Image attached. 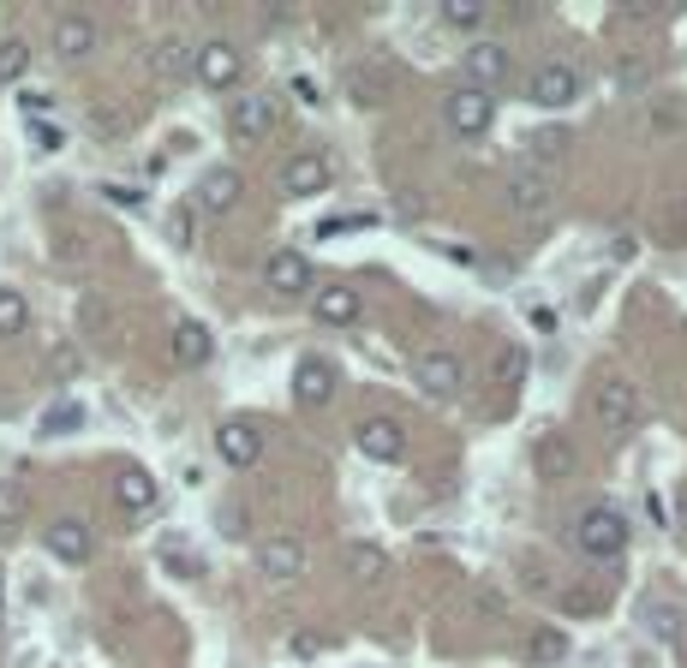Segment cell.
<instances>
[{"instance_id":"1","label":"cell","mask_w":687,"mask_h":668,"mask_svg":"<svg viewBox=\"0 0 687 668\" xmlns=\"http://www.w3.org/2000/svg\"><path fill=\"white\" fill-rule=\"evenodd\" d=\"M574 543H580V555H592V561H622V549H627V513L610 508V501H592V508L574 519Z\"/></svg>"},{"instance_id":"2","label":"cell","mask_w":687,"mask_h":668,"mask_svg":"<svg viewBox=\"0 0 687 668\" xmlns=\"http://www.w3.org/2000/svg\"><path fill=\"white\" fill-rule=\"evenodd\" d=\"M490 120H496L490 91H473V84H461V91L443 96V126L455 131V138H485Z\"/></svg>"},{"instance_id":"3","label":"cell","mask_w":687,"mask_h":668,"mask_svg":"<svg viewBox=\"0 0 687 668\" xmlns=\"http://www.w3.org/2000/svg\"><path fill=\"white\" fill-rule=\"evenodd\" d=\"M503 198H508V210H515V215L532 221V215H545V210H550L557 185H550V173H545V168H526V161H520V168H508Z\"/></svg>"},{"instance_id":"4","label":"cell","mask_w":687,"mask_h":668,"mask_svg":"<svg viewBox=\"0 0 687 668\" xmlns=\"http://www.w3.org/2000/svg\"><path fill=\"white\" fill-rule=\"evenodd\" d=\"M574 96H580V72L562 61L532 66V78H526V102H538V108H568Z\"/></svg>"},{"instance_id":"5","label":"cell","mask_w":687,"mask_h":668,"mask_svg":"<svg viewBox=\"0 0 687 668\" xmlns=\"http://www.w3.org/2000/svg\"><path fill=\"white\" fill-rule=\"evenodd\" d=\"M192 72L210 84V91H233L240 72H245V54L233 49V42H203V49H192Z\"/></svg>"},{"instance_id":"6","label":"cell","mask_w":687,"mask_h":668,"mask_svg":"<svg viewBox=\"0 0 687 668\" xmlns=\"http://www.w3.org/2000/svg\"><path fill=\"white\" fill-rule=\"evenodd\" d=\"M461 66H466V84H473V91H490V84H508L515 54H508L503 42H473V49L461 54Z\"/></svg>"},{"instance_id":"7","label":"cell","mask_w":687,"mask_h":668,"mask_svg":"<svg viewBox=\"0 0 687 668\" xmlns=\"http://www.w3.org/2000/svg\"><path fill=\"white\" fill-rule=\"evenodd\" d=\"M269 126H275V96L269 91H252V96H240L228 108V131L240 144H257V138H269Z\"/></svg>"},{"instance_id":"8","label":"cell","mask_w":687,"mask_h":668,"mask_svg":"<svg viewBox=\"0 0 687 668\" xmlns=\"http://www.w3.org/2000/svg\"><path fill=\"white\" fill-rule=\"evenodd\" d=\"M592 412H598V424H604V430H616V436H622V430L640 424V389H634V382H604V389L592 394Z\"/></svg>"},{"instance_id":"9","label":"cell","mask_w":687,"mask_h":668,"mask_svg":"<svg viewBox=\"0 0 687 668\" xmlns=\"http://www.w3.org/2000/svg\"><path fill=\"white\" fill-rule=\"evenodd\" d=\"M353 442H359L364 459H383V466L406 454V430L394 424V418H383V412H377V418H359L353 424Z\"/></svg>"},{"instance_id":"10","label":"cell","mask_w":687,"mask_h":668,"mask_svg":"<svg viewBox=\"0 0 687 668\" xmlns=\"http://www.w3.org/2000/svg\"><path fill=\"white\" fill-rule=\"evenodd\" d=\"M329 180H335V168H329L324 150H299V156L282 168L287 198H317V191H329Z\"/></svg>"},{"instance_id":"11","label":"cell","mask_w":687,"mask_h":668,"mask_svg":"<svg viewBox=\"0 0 687 668\" xmlns=\"http://www.w3.org/2000/svg\"><path fill=\"white\" fill-rule=\"evenodd\" d=\"M413 377H419V389L436 394V400L461 394V359H455V352H443V347L419 352V359H413Z\"/></svg>"},{"instance_id":"12","label":"cell","mask_w":687,"mask_h":668,"mask_svg":"<svg viewBox=\"0 0 687 668\" xmlns=\"http://www.w3.org/2000/svg\"><path fill=\"white\" fill-rule=\"evenodd\" d=\"M263 280H269V293H287V299H299V293L317 287L311 263H305L299 251H269V263H263Z\"/></svg>"},{"instance_id":"13","label":"cell","mask_w":687,"mask_h":668,"mask_svg":"<svg viewBox=\"0 0 687 668\" xmlns=\"http://www.w3.org/2000/svg\"><path fill=\"white\" fill-rule=\"evenodd\" d=\"M215 448H222V459L228 466H257L263 459V436H257V424L252 418H228L222 430H215Z\"/></svg>"},{"instance_id":"14","label":"cell","mask_w":687,"mask_h":668,"mask_svg":"<svg viewBox=\"0 0 687 668\" xmlns=\"http://www.w3.org/2000/svg\"><path fill=\"white\" fill-rule=\"evenodd\" d=\"M91 549H96V538H91V526H84V519H54V526H49V555L54 561L84 568V561H91Z\"/></svg>"},{"instance_id":"15","label":"cell","mask_w":687,"mask_h":668,"mask_svg":"<svg viewBox=\"0 0 687 668\" xmlns=\"http://www.w3.org/2000/svg\"><path fill=\"white\" fill-rule=\"evenodd\" d=\"M294 400H299V406H329V400H335V364L329 359H299Z\"/></svg>"},{"instance_id":"16","label":"cell","mask_w":687,"mask_h":668,"mask_svg":"<svg viewBox=\"0 0 687 668\" xmlns=\"http://www.w3.org/2000/svg\"><path fill=\"white\" fill-rule=\"evenodd\" d=\"M532 466H538V478H550V484H562V478H574V466H580V454H574V442L568 436H538V448H532Z\"/></svg>"},{"instance_id":"17","label":"cell","mask_w":687,"mask_h":668,"mask_svg":"<svg viewBox=\"0 0 687 668\" xmlns=\"http://www.w3.org/2000/svg\"><path fill=\"white\" fill-rule=\"evenodd\" d=\"M210 352H215V340H210V329H203L198 317H180V322H173V364L198 370V364H210Z\"/></svg>"},{"instance_id":"18","label":"cell","mask_w":687,"mask_h":668,"mask_svg":"<svg viewBox=\"0 0 687 668\" xmlns=\"http://www.w3.org/2000/svg\"><path fill=\"white\" fill-rule=\"evenodd\" d=\"M240 191H245V180H240L233 168H210V173L198 180V203H203L210 215H228L233 203H240Z\"/></svg>"},{"instance_id":"19","label":"cell","mask_w":687,"mask_h":668,"mask_svg":"<svg viewBox=\"0 0 687 668\" xmlns=\"http://www.w3.org/2000/svg\"><path fill=\"white\" fill-rule=\"evenodd\" d=\"M257 573H269V579H299V573H305V549H299L294 538L257 543Z\"/></svg>"},{"instance_id":"20","label":"cell","mask_w":687,"mask_h":668,"mask_svg":"<svg viewBox=\"0 0 687 668\" xmlns=\"http://www.w3.org/2000/svg\"><path fill=\"white\" fill-rule=\"evenodd\" d=\"M91 49H96V24L84 19V12H66V19L54 24V54H61V61H84Z\"/></svg>"},{"instance_id":"21","label":"cell","mask_w":687,"mask_h":668,"mask_svg":"<svg viewBox=\"0 0 687 668\" xmlns=\"http://www.w3.org/2000/svg\"><path fill=\"white\" fill-rule=\"evenodd\" d=\"M347 96H353L359 108H383V102L394 96V78L383 66H353L347 72Z\"/></svg>"},{"instance_id":"22","label":"cell","mask_w":687,"mask_h":668,"mask_svg":"<svg viewBox=\"0 0 687 668\" xmlns=\"http://www.w3.org/2000/svg\"><path fill=\"white\" fill-rule=\"evenodd\" d=\"M311 310H317V322H329V329H347V322L359 317V293L353 287H317Z\"/></svg>"},{"instance_id":"23","label":"cell","mask_w":687,"mask_h":668,"mask_svg":"<svg viewBox=\"0 0 687 668\" xmlns=\"http://www.w3.org/2000/svg\"><path fill=\"white\" fill-rule=\"evenodd\" d=\"M114 501H120L126 513H150L156 508V478L138 471V466H126L120 478H114Z\"/></svg>"},{"instance_id":"24","label":"cell","mask_w":687,"mask_h":668,"mask_svg":"<svg viewBox=\"0 0 687 668\" xmlns=\"http://www.w3.org/2000/svg\"><path fill=\"white\" fill-rule=\"evenodd\" d=\"M640 621H646V633L657 638V645H676L681 638V608L664 603V597H652L646 608H640Z\"/></svg>"},{"instance_id":"25","label":"cell","mask_w":687,"mask_h":668,"mask_svg":"<svg viewBox=\"0 0 687 668\" xmlns=\"http://www.w3.org/2000/svg\"><path fill=\"white\" fill-rule=\"evenodd\" d=\"M526 657H532L538 668H557L568 657V633L562 627H532L526 633Z\"/></svg>"},{"instance_id":"26","label":"cell","mask_w":687,"mask_h":668,"mask_svg":"<svg viewBox=\"0 0 687 668\" xmlns=\"http://www.w3.org/2000/svg\"><path fill=\"white\" fill-rule=\"evenodd\" d=\"M347 573L371 585V579H383V573H389V555H383L377 543H353V549H347Z\"/></svg>"},{"instance_id":"27","label":"cell","mask_w":687,"mask_h":668,"mask_svg":"<svg viewBox=\"0 0 687 668\" xmlns=\"http://www.w3.org/2000/svg\"><path fill=\"white\" fill-rule=\"evenodd\" d=\"M24 329H31V305H24V293L0 287V340H12V335H24Z\"/></svg>"},{"instance_id":"28","label":"cell","mask_w":687,"mask_h":668,"mask_svg":"<svg viewBox=\"0 0 687 668\" xmlns=\"http://www.w3.org/2000/svg\"><path fill=\"white\" fill-rule=\"evenodd\" d=\"M156 72H162V78H186V72H192V49H186L180 36H168L162 49H156Z\"/></svg>"},{"instance_id":"29","label":"cell","mask_w":687,"mask_h":668,"mask_svg":"<svg viewBox=\"0 0 687 668\" xmlns=\"http://www.w3.org/2000/svg\"><path fill=\"white\" fill-rule=\"evenodd\" d=\"M24 72H31V49H24L19 36H7L0 42V84H19Z\"/></svg>"},{"instance_id":"30","label":"cell","mask_w":687,"mask_h":668,"mask_svg":"<svg viewBox=\"0 0 687 668\" xmlns=\"http://www.w3.org/2000/svg\"><path fill=\"white\" fill-rule=\"evenodd\" d=\"M443 24H455V31L485 24V0H443Z\"/></svg>"},{"instance_id":"31","label":"cell","mask_w":687,"mask_h":668,"mask_svg":"<svg viewBox=\"0 0 687 668\" xmlns=\"http://www.w3.org/2000/svg\"><path fill=\"white\" fill-rule=\"evenodd\" d=\"M78 424H84V406L66 400V406H54L49 418H42V436H61V430H78Z\"/></svg>"},{"instance_id":"32","label":"cell","mask_w":687,"mask_h":668,"mask_svg":"<svg viewBox=\"0 0 687 668\" xmlns=\"http://www.w3.org/2000/svg\"><path fill=\"white\" fill-rule=\"evenodd\" d=\"M19 519H24V489L0 484V526H19Z\"/></svg>"},{"instance_id":"33","label":"cell","mask_w":687,"mask_h":668,"mask_svg":"<svg viewBox=\"0 0 687 668\" xmlns=\"http://www.w3.org/2000/svg\"><path fill=\"white\" fill-rule=\"evenodd\" d=\"M496 377H503L508 389H520V377H526V352H520V347H508L503 359H496Z\"/></svg>"},{"instance_id":"34","label":"cell","mask_w":687,"mask_h":668,"mask_svg":"<svg viewBox=\"0 0 687 668\" xmlns=\"http://www.w3.org/2000/svg\"><path fill=\"white\" fill-rule=\"evenodd\" d=\"M102 198H108L114 210H144V191H131V185H102Z\"/></svg>"},{"instance_id":"35","label":"cell","mask_w":687,"mask_h":668,"mask_svg":"<svg viewBox=\"0 0 687 668\" xmlns=\"http://www.w3.org/2000/svg\"><path fill=\"white\" fill-rule=\"evenodd\" d=\"M168 240L180 245V251L192 245V210H173V215H168Z\"/></svg>"},{"instance_id":"36","label":"cell","mask_w":687,"mask_h":668,"mask_svg":"<svg viewBox=\"0 0 687 668\" xmlns=\"http://www.w3.org/2000/svg\"><path fill=\"white\" fill-rule=\"evenodd\" d=\"M19 108L31 114V120H42V114L54 108V96H49V91H24V96H19Z\"/></svg>"},{"instance_id":"37","label":"cell","mask_w":687,"mask_h":668,"mask_svg":"<svg viewBox=\"0 0 687 668\" xmlns=\"http://www.w3.org/2000/svg\"><path fill=\"white\" fill-rule=\"evenodd\" d=\"M31 138H36V150H61V144H66L61 131H54V126H42V120L31 126Z\"/></svg>"},{"instance_id":"38","label":"cell","mask_w":687,"mask_h":668,"mask_svg":"<svg viewBox=\"0 0 687 668\" xmlns=\"http://www.w3.org/2000/svg\"><path fill=\"white\" fill-rule=\"evenodd\" d=\"M681 531H687V489H681Z\"/></svg>"},{"instance_id":"39","label":"cell","mask_w":687,"mask_h":668,"mask_svg":"<svg viewBox=\"0 0 687 668\" xmlns=\"http://www.w3.org/2000/svg\"><path fill=\"white\" fill-rule=\"evenodd\" d=\"M0 603H7V585H0Z\"/></svg>"}]
</instances>
